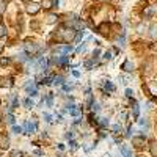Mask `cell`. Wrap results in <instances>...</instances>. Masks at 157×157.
<instances>
[{"instance_id":"36","label":"cell","mask_w":157,"mask_h":157,"mask_svg":"<svg viewBox=\"0 0 157 157\" xmlns=\"http://www.w3.org/2000/svg\"><path fill=\"white\" fill-rule=\"evenodd\" d=\"M101 124H102V126H107V124H109V120H105V118H102V121H101Z\"/></svg>"},{"instance_id":"32","label":"cell","mask_w":157,"mask_h":157,"mask_svg":"<svg viewBox=\"0 0 157 157\" xmlns=\"http://www.w3.org/2000/svg\"><path fill=\"white\" fill-rule=\"evenodd\" d=\"M118 44H121V46H124V35H123L121 38H118Z\"/></svg>"},{"instance_id":"33","label":"cell","mask_w":157,"mask_h":157,"mask_svg":"<svg viewBox=\"0 0 157 157\" xmlns=\"http://www.w3.org/2000/svg\"><path fill=\"white\" fill-rule=\"evenodd\" d=\"M44 118H46V121H47V123H50V121H52V116H50L49 113H46V115H44Z\"/></svg>"},{"instance_id":"6","label":"cell","mask_w":157,"mask_h":157,"mask_svg":"<svg viewBox=\"0 0 157 157\" xmlns=\"http://www.w3.org/2000/svg\"><path fill=\"white\" fill-rule=\"evenodd\" d=\"M25 90H27V93L30 94V96H36L38 94V90H36V85L32 82V83H29L27 86H25Z\"/></svg>"},{"instance_id":"3","label":"cell","mask_w":157,"mask_h":157,"mask_svg":"<svg viewBox=\"0 0 157 157\" xmlns=\"http://www.w3.org/2000/svg\"><path fill=\"white\" fill-rule=\"evenodd\" d=\"M0 148L2 149L10 148V138L6 137V134H0Z\"/></svg>"},{"instance_id":"43","label":"cell","mask_w":157,"mask_h":157,"mask_svg":"<svg viewBox=\"0 0 157 157\" xmlns=\"http://www.w3.org/2000/svg\"><path fill=\"white\" fill-rule=\"evenodd\" d=\"M0 121H2V115H0Z\"/></svg>"},{"instance_id":"30","label":"cell","mask_w":157,"mask_h":157,"mask_svg":"<svg viewBox=\"0 0 157 157\" xmlns=\"http://www.w3.org/2000/svg\"><path fill=\"white\" fill-rule=\"evenodd\" d=\"M134 116H135V118L138 116V105H137V104L134 105Z\"/></svg>"},{"instance_id":"2","label":"cell","mask_w":157,"mask_h":157,"mask_svg":"<svg viewBox=\"0 0 157 157\" xmlns=\"http://www.w3.org/2000/svg\"><path fill=\"white\" fill-rule=\"evenodd\" d=\"M39 10H41V5H39V3H36V2L27 3V13H29V14H36Z\"/></svg>"},{"instance_id":"44","label":"cell","mask_w":157,"mask_h":157,"mask_svg":"<svg viewBox=\"0 0 157 157\" xmlns=\"http://www.w3.org/2000/svg\"><path fill=\"white\" fill-rule=\"evenodd\" d=\"M29 2H33V0H29Z\"/></svg>"},{"instance_id":"20","label":"cell","mask_w":157,"mask_h":157,"mask_svg":"<svg viewBox=\"0 0 157 157\" xmlns=\"http://www.w3.org/2000/svg\"><path fill=\"white\" fill-rule=\"evenodd\" d=\"M149 90H151V93L157 96V85L155 83H149Z\"/></svg>"},{"instance_id":"23","label":"cell","mask_w":157,"mask_h":157,"mask_svg":"<svg viewBox=\"0 0 157 157\" xmlns=\"http://www.w3.org/2000/svg\"><path fill=\"white\" fill-rule=\"evenodd\" d=\"M47 22H49V24H54V22H57V16H55V14H50V16L47 17Z\"/></svg>"},{"instance_id":"13","label":"cell","mask_w":157,"mask_h":157,"mask_svg":"<svg viewBox=\"0 0 157 157\" xmlns=\"http://www.w3.org/2000/svg\"><path fill=\"white\" fill-rule=\"evenodd\" d=\"M38 66H39V69H46V68H47V58H46V57L39 58V61H38Z\"/></svg>"},{"instance_id":"40","label":"cell","mask_w":157,"mask_h":157,"mask_svg":"<svg viewBox=\"0 0 157 157\" xmlns=\"http://www.w3.org/2000/svg\"><path fill=\"white\" fill-rule=\"evenodd\" d=\"M2 2H3V3H8V2H10V0H2Z\"/></svg>"},{"instance_id":"28","label":"cell","mask_w":157,"mask_h":157,"mask_svg":"<svg viewBox=\"0 0 157 157\" xmlns=\"http://www.w3.org/2000/svg\"><path fill=\"white\" fill-rule=\"evenodd\" d=\"M5 5H6V3H3L2 0H0V14H3V11H5Z\"/></svg>"},{"instance_id":"29","label":"cell","mask_w":157,"mask_h":157,"mask_svg":"<svg viewBox=\"0 0 157 157\" xmlns=\"http://www.w3.org/2000/svg\"><path fill=\"white\" fill-rule=\"evenodd\" d=\"M112 129H113V132H118V130L121 132V126H118V124H113V126H112Z\"/></svg>"},{"instance_id":"21","label":"cell","mask_w":157,"mask_h":157,"mask_svg":"<svg viewBox=\"0 0 157 157\" xmlns=\"http://www.w3.org/2000/svg\"><path fill=\"white\" fill-rule=\"evenodd\" d=\"M52 80H54V83H55V85H61V83H63V77H60V75H58V77H54Z\"/></svg>"},{"instance_id":"24","label":"cell","mask_w":157,"mask_h":157,"mask_svg":"<svg viewBox=\"0 0 157 157\" xmlns=\"http://www.w3.org/2000/svg\"><path fill=\"white\" fill-rule=\"evenodd\" d=\"M104 88H105V90H109V91H113L115 90V86L110 83V82H107V83H104Z\"/></svg>"},{"instance_id":"35","label":"cell","mask_w":157,"mask_h":157,"mask_svg":"<svg viewBox=\"0 0 157 157\" xmlns=\"http://www.w3.org/2000/svg\"><path fill=\"white\" fill-rule=\"evenodd\" d=\"M47 105H49V107L52 105V96H50V94L47 96Z\"/></svg>"},{"instance_id":"9","label":"cell","mask_w":157,"mask_h":157,"mask_svg":"<svg viewBox=\"0 0 157 157\" xmlns=\"http://www.w3.org/2000/svg\"><path fill=\"white\" fill-rule=\"evenodd\" d=\"M71 50H72V47H71V46H61V47H58V49H57V52H58V54H61V55L69 54Z\"/></svg>"},{"instance_id":"10","label":"cell","mask_w":157,"mask_h":157,"mask_svg":"<svg viewBox=\"0 0 157 157\" xmlns=\"http://www.w3.org/2000/svg\"><path fill=\"white\" fill-rule=\"evenodd\" d=\"M36 50H38V47H36L35 44H32V46H30V44H25V52H27V54H29L30 57L35 54Z\"/></svg>"},{"instance_id":"31","label":"cell","mask_w":157,"mask_h":157,"mask_svg":"<svg viewBox=\"0 0 157 157\" xmlns=\"http://www.w3.org/2000/svg\"><path fill=\"white\" fill-rule=\"evenodd\" d=\"M69 145H71V148H72V149H77V143H75L74 140H71V141H69Z\"/></svg>"},{"instance_id":"12","label":"cell","mask_w":157,"mask_h":157,"mask_svg":"<svg viewBox=\"0 0 157 157\" xmlns=\"http://www.w3.org/2000/svg\"><path fill=\"white\" fill-rule=\"evenodd\" d=\"M149 151H151L152 157H157V140L151 141V145H149Z\"/></svg>"},{"instance_id":"5","label":"cell","mask_w":157,"mask_h":157,"mask_svg":"<svg viewBox=\"0 0 157 157\" xmlns=\"http://www.w3.org/2000/svg\"><path fill=\"white\" fill-rule=\"evenodd\" d=\"M57 3H58V0H43L41 6H44V10H50V8H54Z\"/></svg>"},{"instance_id":"11","label":"cell","mask_w":157,"mask_h":157,"mask_svg":"<svg viewBox=\"0 0 157 157\" xmlns=\"http://www.w3.org/2000/svg\"><path fill=\"white\" fill-rule=\"evenodd\" d=\"M109 30H110V25H109L107 22H104V24H101V25H99V32H101L102 35H107V33H109Z\"/></svg>"},{"instance_id":"15","label":"cell","mask_w":157,"mask_h":157,"mask_svg":"<svg viewBox=\"0 0 157 157\" xmlns=\"http://www.w3.org/2000/svg\"><path fill=\"white\" fill-rule=\"evenodd\" d=\"M5 36H6V27L0 22V38H5Z\"/></svg>"},{"instance_id":"34","label":"cell","mask_w":157,"mask_h":157,"mask_svg":"<svg viewBox=\"0 0 157 157\" xmlns=\"http://www.w3.org/2000/svg\"><path fill=\"white\" fill-rule=\"evenodd\" d=\"M140 124L145 126V127H148V121H146V120H140Z\"/></svg>"},{"instance_id":"38","label":"cell","mask_w":157,"mask_h":157,"mask_svg":"<svg viewBox=\"0 0 157 157\" xmlns=\"http://www.w3.org/2000/svg\"><path fill=\"white\" fill-rule=\"evenodd\" d=\"M93 112H99V105H98V104H93Z\"/></svg>"},{"instance_id":"26","label":"cell","mask_w":157,"mask_h":157,"mask_svg":"<svg viewBox=\"0 0 157 157\" xmlns=\"http://www.w3.org/2000/svg\"><path fill=\"white\" fill-rule=\"evenodd\" d=\"M13 130H14V132H16V134H21V132H22V130H24V129H22L21 126H13Z\"/></svg>"},{"instance_id":"7","label":"cell","mask_w":157,"mask_h":157,"mask_svg":"<svg viewBox=\"0 0 157 157\" xmlns=\"http://www.w3.org/2000/svg\"><path fill=\"white\" fill-rule=\"evenodd\" d=\"M132 143H134L137 148H143V146H145V137H134L132 138Z\"/></svg>"},{"instance_id":"41","label":"cell","mask_w":157,"mask_h":157,"mask_svg":"<svg viewBox=\"0 0 157 157\" xmlns=\"http://www.w3.org/2000/svg\"><path fill=\"white\" fill-rule=\"evenodd\" d=\"M2 50H3V46H2V44H0V52H2Z\"/></svg>"},{"instance_id":"42","label":"cell","mask_w":157,"mask_h":157,"mask_svg":"<svg viewBox=\"0 0 157 157\" xmlns=\"http://www.w3.org/2000/svg\"><path fill=\"white\" fill-rule=\"evenodd\" d=\"M98 2H105V0H98Z\"/></svg>"},{"instance_id":"16","label":"cell","mask_w":157,"mask_h":157,"mask_svg":"<svg viewBox=\"0 0 157 157\" xmlns=\"http://www.w3.org/2000/svg\"><path fill=\"white\" fill-rule=\"evenodd\" d=\"M24 105H25V107H27V109H32V107L35 105V104H33V101H32L30 98H27V99H25V101H24Z\"/></svg>"},{"instance_id":"18","label":"cell","mask_w":157,"mask_h":157,"mask_svg":"<svg viewBox=\"0 0 157 157\" xmlns=\"http://www.w3.org/2000/svg\"><path fill=\"white\" fill-rule=\"evenodd\" d=\"M121 152L124 154V157H132V154H130V151L127 149V146H121Z\"/></svg>"},{"instance_id":"25","label":"cell","mask_w":157,"mask_h":157,"mask_svg":"<svg viewBox=\"0 0 157 157\" xmlns=\"http://www.w3.org/2000/svg\"><path fill=\"white\" fill-rule=\"evenodd\" d=\"M6 120H8V123H10V124H14V116H13L11 113H8V116H6Z\"/></svg>"},{"instance_id":"37","label":"cell","mask_w":157,"mask_h":157,"mask_svg":"<svg viewBox=\"0 0 157 157\" xmlns=\"http://www.w3.org/2000/svg\"><path fill=\"white\" fill-rule=\"evenodd\" d=\"M82 50H85V44H82V46L77 47V52H82Z\"/></svg>"},{"instance_id":"1","label":"cell","mask_w":157,"mask_h":157,"mask_svg":"<svg viewBox=\"0 0 157 157\" xmlns=\"http://www.w3.org/2000/svg\"><path fill=\"white\" fill-rule=\"evenodd\" d=\"M58 35H60L61 41L69 43V41H72V39L75 38V30H74V29H61Z\"/></svg>"},{"instance_id":"14","label":"cell","mask_w":157,"mask_h":157,"mask_svg":"<svg viewBox=\"0 0 157 157\" xmlns=\"http://www.w3.org/2000/svg\"><path fill=\"white\" fill-rule=\"evenodd\" d=\"M69 113H71L72 116H78V115H80V110H78L77 107H74V105H71V109H69Z\"/></svg>"},{"instance_id":"4","label":"cell","mask_w":157,"mask_h":157,"mask_svg":"<svg viewBox=\"0 0 157 157\" xmlns=\"http://www.w3.org/2000/svg\"><path fill=\"white\" fill-rule=\"evenodd\" d=\"M22 129L25 130V134H29V135H30V134H33L35 130H36V124H35V123H30V121H27V123L24 124V127H22Z\"/></svg>"},{"instance_id":"8","label":"cell","mask_w":157,"mask_h":157,"mask_svg":"<svg viewBox=\"0 0 157 157\" xmlns=\"http://www.w3.org/2000/svg\"><path fill=\"white\" fill-rule=\"evenodd\" d=\"M149 38L152 39V41H155V39H157V24L151 25V29H149Z\"/></svg>"},{"instance_id":"39","label":"cell","mask_w":157,"mask_h":157,"mask_svg":"<svg viewBox=\"0 0 157 157\" xmlns=\"http://www.w3.org/2000/svg\"><path fill=\"white\" fill-rule=\"evenodd\" d=\"M105 58H107V60H110V58H112V54H110V52H107V54H105Z\"/></svg>"},{"instance_id":"19","label":"cell","mask_w":157,"mask_h":157,"mask_svg":"<svg viewBox=\"0 0 157 157\" xmlns=\"http://www.w3.org/2000/svg\"><path fill=\"white\" fill-rule=\"evenodd\" d=\"M6 64H10V58L3 57V58H0V66H6Z\"/></svg>"},{"instance_id":"17","label":"cell","mask_w":157,"mask_h":157,"mask_svg":"<svg viewBox=\"0 0 157 157\" xmlns=\"http://www.w3.org/2000/svg\"><path fill=\"white\" fill-rule=\"evenodd\" d=\"M123 68H124V69H126L127 72H130V71H132V69H134V66H132V63H130L129 60H127V61L124 63V66H123Z\"/></svg>"},{"instance_id":"27","label":"cell","mask_w":157,"mask_h":157,"mask_svg":"<svg viewBox=\"0 0 157 157\" xmlns=\"http://www.w3.org/2000/svg\"><path fill=\"white\" fill-rule=\"evenodd\" d=\"M126 96H127V98H132V96H134V91L130 90V88H127V90H126Z\"/></svg>"},{"instance_id":"22","label":"cell","mask_w":157,"mask_h":157,"mask_svg":"<svg viewBox=\"0 0 157 157\" xmlns=\"http://www.w3.org/2000/svg\"><path fill=\"white\" fill-rule=\"evenodd\" d=\"M11 157H24V152L22 151H13L11 152Z\"/></svg>"}]
</instances>
